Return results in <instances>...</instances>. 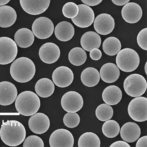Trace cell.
Wrapping results in <instances>:
<instances>
[{
  "mask_svg": "<svg viewBox=\"0 0 147 147\" xmlns=\"http://www.w3.org/2000/svg\"><path fill=\"white\" fill-rule=\"evenodd\" d=\"M32 31L34 35L38 38H48L54 32V24L52 20L47 17H39L32 24Z\"/></svg>",
  "mask_w": 147,
  "mask_h": 147,
  "instance_id": "cell-8",
  "label": "cell"
},
{
  "mask_svg": "<svg viewBox=\"0 0 147 147\" xmlns=\"http://www.w3.org/2000/svg\"><path fill=\"white\" fill-rule=\"evenodd\" d=\"M80 79L82 84L86 86L94 87L100 82V75L97 69L93 67H88L82 72Z\"/></svg>",
  "mask_w": 147,
  "mask_h": 147,
  "instance_id": "cell-27",
  "label": "cell"
},
{
  "mask_svg": "<svg viewBox=\"0 0 147 147\" xmlns=\"http://www.w3.org/2000/svg\"><path fill=\"white\" fill-rule=\"evenodd\" d=\"M49 144L51 147H73L74 138L70 131L66 129H58L51 134Z\"/></svg>",
  "mask_w": 147,
  "mask_h": 147,
  "instance_id": "cell-10",
  "label": "cell"
},
{
  "mask_svg": "<svg viewBox=\"0 0 147 147\" xmlns=\"http://www.w3.org/2000/svg\"><path fill=\"white\" fill-rule=\"evenodd\" d=\"M74 77L72 70L66 66L57 67L52 75L53 82L57 86L60 88L69 86L73 82Z\"/></svg>",
  "mask_w": 147,
  "mask_h": 147,
  "instance_id": "cell-13",
  "label": "cell"
},
{
  "mask_svg": "<svg viewBox=\"0 0 147 147\" xmlns=\"http://www.w3.org/2000/svg\"><path fill=\"white\" fill-rule=\"evenodd\" d=\"M139 46L144 50H147V28H143L139 32L137 36Z\"/></svg>",
  "mask_w": 147,
  "mask_h": 147,
  "instance_id": "cell-36",
  "label": "cell"
},
{
  "mask_svg": "<svg viewBox=\"0 0 147 147\" xmlns=\"http://www.w3.org/2000/svg\"><path fill=\"white\" fill-rule=\"evenodd\" d=\"M100 141L99 136L93 132L82 134L78 141L79 147H100Z\"/></svg>",
  "mask_w": 147,
  "mask_h": 147,
  "instance_id": "cell-30",
  "label": "cell"
},
{
  "mask_svg": "<svg viewBox=\"0 0 147 147\" xmlns=\"http://www.w3.org/2000/svg\"><path fill=\"white\" fill-rule=\"evenodd\" d=\"M122 45L119 39L115 37H109L104 40L102 49L105 54L109 56H114L121 50Z\"/></svg>",
  "mask_w": 147,
  "mask_h": 147,
  "instance_id": "cell-28",
  "label": "cell"
},
{
  "mask_svg": "<svg viewBox=\"0 0 147 147\" xmlns=\"http://www.w3.org/2000/svg\"><path fill=\"white\" fill-rule=\"evenodd\" d=\"M121 14L125 22L129 24H135L140 20L143 12L141 7L138 4L131 2L124 5Z\"/></svg>",
  "mask_w": 147,
  "mask_h": 147,
  "instance_id": "cell-18",
  "label": "cell"
},
{
  "mask_svg": "<svg viewBox=\"0 0 147 147\" xmlns=\"http://www.w3.org/2000/svg\"><path fill=\"white\" fill-rule=\"evenodd\" d=\"M102 98L105 104L110 105H116L122 100V90L116 85H110L104 89Z\"/></svg>",
  "mask_w": 147,
  "mask_h": 147,
  "instance_id": "cell-23",
  "label": "cell"
},
{
  "mask_svg": "<svg viewBox=\"0 0 147 147\" xmlns=\"http://www.w3.org/2000/svg\"><path fill=\"white\" fill-rule=\"evenodd\" d=\"M50 126V119L43 113H36L28 120L29 128L32 132L37 134H42L47 132Z\"/></svg>",
  "mask_w": 147,
  "mask_h": 147,
  "instance_id": "cell-12",
  "label": "cell"
},
{
  "mask_svg": "<svg viewBox=\"0 0 147 147\" xmlns=\"http://www.w3.org/2000/svg\"><path fill=\"white\" fill-rule=\"evenodd\" d=\"M26 136L25 127L16 120L3 122L0 129V137L7 146L16 147L22 143Z\"/></svg>",
  "mask_w": 147,
  "mask_h": 147,
  "instance_id": "cell-1",
  "label": "cell"
},
{
  "mask_svg": "<svg viewBox=\"0 0 147 147\" xmlns=\"http://www.w3.org/2000/svg\"><path fill=\"white\" fill-rule=\"evenodd\" d=\"M23 147H44V143L42 139L38 136H30L25 139Z\"/></svg>",
  "mask_w": 147,
  "mask_h": 147,
  "instance_id": "cell-35",
  "label": "cell"
},
{
  "mask_svg": "<svg viewBox=\"0 0 147 147\" xmlns=\"http://www.w3.org/2000/svg\"><path fill=\"white\" fill-rule=\"evenodd\" d=\"M83 3L86 5L94 7L98 5L100 3H102L103 0H81Z\"/></svg>",
  "mask_w": 147,
  "mask_h": 147,
  "instance_id": "cell-38",
  "label": "cell"
},
{
  "mask_svg": "<svg viewBox=\"0 0 147 147\" xmlns=\"http://www.w3.org/2000/svg\"><path fill=\"white\" fill-rule=\"evenodd\" d=\"M120 131L122 139L128 143L136 142L140 136V128L134 122L126 123L122 126Z\"/></svg>",
  "mask_w": 147,
  "mask_h": 147,
  "instance_id": "cell-19",
  "label": "cell"
},
{
  "mask_svg": "<svg viewBox=\"0 0 147 147\" xmlns=\"http://www.w3.org/2000/svg\"><path fill=\"white\" fill-rule=\"evenodd\" d=\"M136 147H147V136H144L141 137L137 141Z\"/></svg>",
  "mask_w": 147,
  "mask_h": 147,
  "instance_id": "cell-39",
  "label": "cell"
},
{
  "mask_svg": "<svg viewBox=\"0 0 147 147\" xmlns=\"http://www.w3.org/2000/svg\"><path fill=\"white\" fill-rule=\"evenodd\" d=\"M95 113L98 120L102 122H105L112 118L114 111L110 105L107 104H102L97 107Z\"/></svg>",
  "mask_w": 147,
  "mask_h": 147,
  "instance_id": "cell-32",
  "label": "cell"
},
{
  "mask_svg": "<svg viewBox=\"0 0 147 147\" xmlns=\"http://www.w3.org/2000/svg\"><path fill=\"white\" fill-rule=\"evenodd\" d=\"M60 55V49L59 46L52 42L44 44L39 50L40 59L46 64H53L57 62Z\"/></svg>",
  "mask_w": 147,
  "mask_h": 147,
  "instance_id": "cell-15",
  "label": "cell"
},
{
  "mask_svg": "<svg viewBox=\"0 0 147 147\" xmlns=\"http://www.w3.org/2000/svg\"><path fill=\"white\" fill-rule=\"evenodd\" d=\"M36 72L34 62L26 57H21L12 62L10 73L12 79L19 83H26L33 79Z\"/></svg>",
  "mask_w": 147,
  "mask_h": 147,
  "instance_id": "cell-2",
  "label": "cell"
},
{
  "mask_svg": "<svg viewBox=\"0 0 147 147\" xmlns=\"http://www.w3.org/2000/svg\"><path fill=\"white\" fill-rule=\"evenodd\" d=\"M147 88L145 78L138 74H131L124 80V90L130 97L141 96L145 93Z\"/></svg>",
  "mask_w": 147,
  "mask_h": 147,
  "instance_id": "cell-5",
  "label": "cell"
},
{
  "mask_svg": "<svg viewBox=\"0 0 147 147\" xmlns=\"http://www.w3.org/2000/svg\"><path fill=\"white\" fill-rule=\"evenodd\" d=\"M145 71L146 74L147 75V62H146L145 65Z\"/></svg>",
  "mask_w": 147,
  "mask_h": 147,
  "instance_id": "cell-43",
  "label": "cell"
},
{
  "mask_svg": "<svg viewBox=\"0 0 147 147\" xmlns=\"http://www.w3.org/2000/svg\"><path fill=\"white\" fill-rule=\"evenodd\" d=\"M68 59L72 65L80 66L86 62L87 54L84 50L82 48L75 47L71 50L69 53Z\"/></svg>",
  "mask_w": 147,
  "mask_h": 147,
  "instance_id": "cell-29",
  "label": "cell"
},
{
  "mask_svg": "<svg viewBox=\"0 0 147 147\" xmlns=\"http://www.w3.org/2000/svg\"><path fill=\"white\" fill-rule=\"evenodd\" d=\"M14 41L20 48H27L34 43V35L32 30L28 28H20L15 34Z\"/></svg>",
  "mask_w": 147,
  "mask_h": 147,
  "instance_id": "cell-24",
  "label": "cell"
},
{
  "mask_svg": "<svg viewBox=\"0 0 147 147\" xmlns=\"http://www.w3.org/2000/svg\"><path fill=\"white\" fill-rule=\"evenodd\" d=\"M94 28L96 32L100 35H106L111 33L115 28V21L111 15L102 13L94 19Z\"/></svg>",
  "mask_w": 147,
  "mask_h": 147,
  "instance_id": "cell-14",
  "label": "cell"
},
{
  "mask_svg": "<svg viewBox=\"0 0 147 147\" xmlns=\"http://www.w3.org/2000/svg\"><path fill=\"white\" fill-rule=\"evenodd\" d=\"M79 13L76 17L72 19V22L80 28H86L92 25L95 19L93 10L88 5L80 4L78 5Z\"/></svg>",
  "mask_w": 147,
  "mask_h": 147,
  "instance_id": "cell-11",
  "label": "cell"
},
{
  "mask_svg": "<svg viewBox=\"0 0 147 147\" xmlns=\"http://www.w3.org/2000/svg\"><path fill=\"white\" fill-rule=\"evenodd\" d=\"M102 40L100 36L97 32L89 31L82 35L80 39V44L82 48L87 52H90L94 48L100 47Z\"/></svg>",
  "mask_w": 147,
  "mask_h": 147,
  "instance_id": "cell-22",
  "label": "cell"
},
{
  "mask_svg": "<svg viewBox=\"0 0 147 147\" xmlns=\"http://www.w3.org/2000/svg\"><path fill=\"white\" fill-rule=\"evenodd\" d=\"M120 127L118 122L113 120L105 121L102 127V132L104 136L109 138H115L118 136Z\"/></svg>",
  "mask_w": 147,
  "mask_h": 147,
  "instance_id": "cell-31",
  "label": "cell"
},
{
  "mask_svg": "<svg viewBox=\"0 0 147 147\" xmlns=\"http://www.w3.org/2000/svg\"><path fill=\"white\" fill-rule=\"evenodd\" d=\"M90 57L94 60H98L102 57V53L99 49L94 48L90 51Z\"/></svg>",
  "mask_w": 147,
  "mask_h": 147,
  "instance_id": "cell-37",
  "label": "cell"
},
{
  "mask_svg": "<svg viewBox=\"0 0 147 147\" xmlns=\"http://www.w3.org/2000/svg\"><path fill=\"white\" fill-rule=\"evenodd\" d=\"M18 48L15 41L8 37H0V64L7 65L17 57Z\"/></svg>",
  "mask_w": 147,
  "mask_h": 147,
  "instance_id": "cell-6",
  "label": "cell"
},
{
  "mask_svg": "<svg viewBox=\"0 0 147 147\" xmlns=\"http://www.w3.org/2000/svg\"><path fill=\"white\" fill-rule=\"evenodd\" d=\"M117 67L125 72L136 70L140 63L138 54L134 49L125 48L120 51L116 58Z\"/></svg>",
  "mask_w": 147,
  "mask_h": 147,
  "instance_id": "cell-4",
  "label": "cell"
},
{
  "mask_svg": "<svg viewBox=\"0 0 147 147\" xmlns=\"http://www.w3.org/2000/svg\"><path fill=\"white\" fill-rule=\"evenodd\" d=\"M64 124L69 128H75L80 123V117L76 112H68L64 116Z\"/></svg>",
  "mask_w": 147,
  "mask_h": 147,
  "instance_id": "cell-33",
  "label": "cell"
},
{
  "mask_svg": "<svg viewBox=\"0 0 147 147\" xmlns=\"http://www.w3.org/2000/svg\"><path fill=\"white\" fill-rule=\"evenodd\" d=\"M55 34L57 39L61 41L66 42L73 37L75 34V28L70 22L62 21L56 26Z\"/></svg>",
  "mask_w": 147,
  "mask_h": 147,
  "instance_id": "cell-21",
  "label": "cell"
},
{
  "mask_svg": "<svg viewBox=\"0 0 147 147\" xmlns=\"http://www.w3.org/2000/svg\"><path fill=\"white\" fill-rule=\"evenodd\" d=\"M51 0H20L23 9L32 15H39L45 12Z\"/></svg>",
  "mask_w": 147,
  "mask_h": 147,
  "instance_id": "cell-16",
  "label": "cell"
},
{
  "mask_svg": "<svg viewBox=\"0 0 147 147\" xmlns=\"http://www.w3.org/2000/svg\"><path fill=\"white\" fill-rule=\"evenodd\" d=\"M15 105L16 110L20 114L30 116L37 113L40 109V99L34 92L26 91L17 96Z\"/></svg>",
  "mask_w": 147,
  "mask_h": 147,
  "instance_id": "cell-3",
  "label": "cell"
},
{
  "mask_svg": "<svg viewBox=\"0 0 147 147\" xmlns=\"http://www.w3.org/2000/svg\"><path fill=\"white\" fill-rule=\"evenodd\" d=\"M62 109L67 112H77L82 109L84 99L78 92L71 91L64 94L61 100Z\"/></svg>",
  "mask_w": 147,
  "mask_h": 147,
  "instance_id": "cell-9",
  "label": "cell"
},
{
  "mask_svg": "<svg viewBox=\"0 0 147 147\" xmlns=\"http://www.w3.org/2000/svg\"><path fill=\"white\" fill-rule=\"evenodd\" d=\"M17 13L15 9L9 5L0 6V27L7 28L15 23Z\"/></svg>",
  "mask_w": 147,
  "mask_h": 147,
  "instance_id": "cell-25",
  "label": "cell"
},
{
  "mask_svg": "<svg viewBox=\"0 0 147 147\" xmlns=\"http://www.w3.org/2000/svg\"><path fill=\"white\" fill-rule=\"evenodd\" d=\"M110 147H130V146L125 141H118L112 143Z\"/></svg>",
  "mask_w": 147,
  "mask_h": 147,
  "instance_id": "cell-40",
  "label": "cell"
},
{
  "mask_svg": "<svg viewBox=\"0 0 147 147\" xmlns=\"http://www.w3.org/2000/svg\"><path fill=\"white\" fill-rule=\"evenodd\" d=\"M130 0H111L112 3L116 5L122 6L128 3Z\"/></svg>",
  "mask_w": 147,
  "mask_h": 147,
  "instance_id": "cell-41",
  "label": "cell"
},
{
  "mask_svg": "<svg viewBox=\"0 0 147 147\" xmlns=\"http://www.w3.org/2000/svg\"><path fill=\"white\" fill-rule=\"evenodd\" d=\"M55 86L54 82L48 78L39 80L35 85V90L37 95L43 98L50 97L54 93Z\"/></svg>",
  "mask_w": 147,
  "mask_h": 147,
  "instance_id": "cell-26",
  "label": "cell"
},
{
  "mask_svg": "<svg viewBox=\"0 0 147 147\" xmlns=\"http://www.w3.org/2000/svg\"><path fill=\"white\" fill-rule=\"evenodd\" d=\"M17 94V88L14 84L7 81L0 82V105L7 106L13 104Z\"/></svg>",
  "mask_w": 147,
  "mask_h": 147,
  "instance_id": "cell-17",
  "label": "cell"
},
{
  "mask_svg": "<svg viewBox=\"0 0 147 147\" xmlns=\"http://www.w3.org/2000/svg\"><path fill=\"white\" fill-rule=\"evenodd\" d=\"M10 0H0V6L5 5L10 2Z\"/></svg>",
  "mask_w": 147,
  "mask_h": 147,
  "instance_id": "cell-42",
  "label": "cell"
},
{
  "mask_svg": "<svg viewBox=\"0 0 147 147\" xmlns=\"http://www.w3.org/2000/svg\"><path fill=\"white\" fill-rule=\"evenodd\" d=\"M130 118L135 121L143 122L147 120V98L136 97L129 103L127 108Z\"/></svg>",
  "mask_w": 147,
  "mask_h": 147,
  "instance_id": "cell-7",
  "label": "cell"
},
{
  "mask_svg": "<svg viewBox=\"0 0 147 147\" xmlns=\"http://www.w3.org/2000/svg\"><path fill=\"white\" fill-rule=\"evenodd\" d=\"M120 71L117 65L113 63H107L102 66L100 71V78L104 82L111 84L119 79Z\"/></svg>",
  "mask_w": 147,
  "mask_h": 147,
  "instance_id": "cell-20",
  "label": "cell"
},
{
  "mask_svg": "<svg viewBox=\"0 0 147 147\" xmlns=\"http://www.w3.org/2000/svg\"><path fill=\"white\" fill-rule=\"evenodd\" d=\"M78 5L73 2L65 3L62 8V13L67 18H74L79 13Z\"/></svg>",
  "mask_w": 147,
  "mask_h": 147,
  "instance_id": "cell-34",
  "label": "cell"
}]
</instances>
